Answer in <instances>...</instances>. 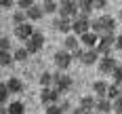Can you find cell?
Instances as JSON below:
<instances>
[{
	"mask_svg": "<svg viewBox=\"0 0 122 114\" xmlns=\"http://www.w3.org/2000/svg\"><path fill=\"white\" fill-rule=\"evenodd\" d=\"M114 44H116V36H114V32H103V34L99 36L97 51L101 53V55H110Z\"/></svg>",
	"mask_w": 122,
	"mask_h": 114,
	"instance_id": "obj_1",
	"label": "cell"
},
{
	"mask_svg": "<svg viewBox=\"0 0 122 114\" xmlns=\"http://www.w3.org/2000/svg\"><path fill=\"white\" fill-rule=\"evenodd\" d=\"M80 6H78V0H61L59 2V15L63 17H78Z\"/></svg>",
	"mask_w": 122,
	"mask_h": 114,
	"instance_id": "obj_2",
	"label": "cell"
},
{
	"mask_svg": "<svg viewBox=\"0 0 122 114\" xmlns=\"http://www.w3.org/2000/svg\"><path fill=\"white\" fill-rule=\"evenodd\" d=\"M25 47H27V51H30L32 55L38 53V51L44 47V34H42V32H34L32 36L25 40Z\"/></svg>",
	"mask_w": 122,
	"mask_h": 114,
	"instance_id": "obj_3",
	"label": "cell"
},
{
	"mask_svg": "<svg viewBox=\"0 0 122 114\" xmlns=\"http://www.w3.org/2000/svg\"><path fill=\"white\" fill-rule=\"evenodd\" d=\"M88 30H91V19H88V15L78 13V17H74V32H76L78 36H82Z\"/></svg>",
	"mask_w": 122,
	"mask_h": 114,
	"instance_id": "obj_4",
	"label": "cell"
},
{
	"mask_svg": "<svg viewBox=\"0 0 122 114\" xmlns=\"http://www.w3.org/2000/svg\"><path fill=\"white\" fill-rule=\"evenodd\" d=\"M74 57H72V51H57L55 53V65L59 68V70H67L70 65H72Z\"/></svg>",
	"mask_w": 122,
	"mask_h": 114,
	"instance_id": "obj_5",
	"label": "cell"
},
{
	"mask_svg": "<svg viewBox=\"0 0 122 114\" xmlns=\"http://www.w3.org/2000/svg\"><path fill=\"white\" fill-rule=\"evenodd\" d=\"M59 95L61 91L57 87L51 89V87H42V93H40V101L44 103V106H49V103H57L59 101Z\"/></svg>",
	"mask_w": 122,
	"mask_h": 114,
	"instance_id": "obj_6",
	"label": "cell"
},
{
	"mask_svg": "<svg viewBox=\"0 0 122 114\" xmlns=\"http://www.w3.org/2000/svg\"><path fill=\"white\" fill-rule=\"evenodd\" d=\"M116 65H118V61H116V57H112V53L101 55V59H99V72L101 74H112Z\"/></svg>",
	"mask_w": 122,
	"mask_h": 114,
	"instance_id": "obj_7",
	"label": "cell"
},
{
	"mask_svg": "<svg viewBox=\"0 0 122 114\" xmlns=\"http://www.w3.org/2000/svg\"><path fill=\"white\" fill-rule=\"evenodd\" d=\"M30 21V19H27ZM27 21H23V23H17L15 25V36L19 38V40H27V38L32 36L36 30L32 27V23H27Z\"/></svg>",
	"mask_w": 122,
	"mask_h": 114,
	"instance_id": "obj_8",
	"label": "cell"
},
{
	"mask_svg": "<svg viewBox=\"0 0 122 114\" xmlns=\"http://www.w3.org/2000/svg\"><path fill=\"white\" fill-rule=\"evenodd\" d=\"M53 23H55V30H59V32H63V34L74 32V21H72V17H63V15H61L59 19H55Z\"/></svg>",
	"mask_w": 122,
	"mask_h": 114,
	"instance_id": "obj_9",
	"label": "cell"
},
{
	"mask_svg": "<svg viewBox=\"0 0 122 114\" xmlns=\"http://www.w3.org/2000/svg\"><path fill=\"white\" fill-rule=\"evenodd\" d=\"M99 59H101V53L97 51V47H93V49L84 51V55H82L80 61L84 63V65H93V63H99Z\"/></svg>",
	"mask_w": 122,
	"mask_h": 114,
	"instance_id": "obj_10",
	"label": "cell"
},
{
	"mask_svg": "<svg viewBox=\"0 0 122 114\" xmlns=\"http://www.w3.org/2000/svg\"><path fill=\"white\" fill-rule=\"evenodd\" d=\"M72 85H74V82H72V78H70L67 74H61V72H59V74H55V87L59 89L61 93H63V91H70Z\"/></svg>",
	"mask_w": 122,
	"mask_h": 114,
	"instance_id": "obj_11",
	"label": "cell"
},
{
	"mask_svg": "<svg viewBox=\"0 0 122 114\" xmlns=\"http://www.w3.org/2000/svg\"><path fill=\"white\" fill-rule=\"evenodd\" d=\"M80 42H82L84 47H88V49H93V47H97V42H99V34L93 32V30H88L86 34L80 36Z\"/></svg>",
	"mask_w": 122,
	"mask_h": 114,
	"instance_id": "obj_12",
	"label": "cell"
},
{
	"mask_svg": "<svg viewBox=\"0 0 122 114\" xmlns=\"http://www.w3.org/2000/svg\"><path fill=\"white\" fill-rule=\"evenodd\" d=\"M25 13H27V19H30V21H38V19H42L44 9H42V6H38V4H32Z\"/></svg>",
	"mask_w": 122,
	"mask_h": 114,
	"instance_id": "obj_13",
	"label": "cell"
},
{
	"mask_svg": "<svg viewBox=\"0 0 122 114\" xmlns=\"http://www.w3.org/2000/svg\"><path fill=\"white\" fill-rule=\"evenodd\" d=\"M107 89H110V85L103 82V80H95L93 82V91H95L97 97H107Z\"/></svg>",
	"mask_w": 122,
	"mask_h": 114,
	"instance_id": "obj_14",
	"label": "cell"
},
{
	"mask_svg": "<svg viewBox=\"0 0 122 114\" xmlns=\"http://www.w3.org/2000/svg\"><path fill=\"white\" fill-rule=\"evenodd\" d=\"M95 110H97V112H110V110H114V103H112L110 97H99Z\"/></svg>",
	"mask_w": 122,
	"mask_h": 114,
	"instance_id": "obj_15",
	"label": "cell"
},
{
	"mask_svg": "<svg viewBox=\"0 0 122 114\" xmlns=\"http://www.w3.org/2000/svg\"><path fill=\"white\" fill-rule=\"evenodd\" d=\"M78 6H80V13L91 17V13L95 11V0H78Z\"/></svg>",
	"mask_w": 122,
	"mask_h": 114,
	"instance_id": "obj_16",
	"label": "cell"
},
{
	"mask_svg": "<svg viewBox=\"0 0 122 114\" xmlns=\"http://www.w3.org/2000/svg\"><path fill=\"white\" fill-rule=\"evenodd\" d=\"M80 106L84 108V112H93V110L97 108V99H95V97H91V95H86V97H82Z\"/></svg>",
	"mask_w": 122,
	"mask_h": 114,
	"instance_id": "obj_17",
	"label": "cell"
},
{
	"mask_svg": "<svg viewBox=\"0 0 122 114\" xmlns=\"http://www.w3.org/2000/svg\"><path fill=\"white\" fill-rule=\"evenodd\" d=\"M6 87L11 89V93H21V91H23V82H21L19 78H9V80H6Z\"/></svg>",
	"mask_w": 122,
	"mask_h": 114,
	"instance_id": "obj_18",
	"label": "cell"
},
{
	"mask_svg": "<svg viewBox=\"0 0 122 114\" xmlns=\"http://www.w3.org/2000/svg\"><path fill=\"white\" fill-rule=\"evenodd\" d=\"M38 80H40L42 87H51V85H55V74H53V72H42Z\"/></svg>",
	"mask_w": 122,
	"mask_h": 114,
	"instance_id": "obj_19",
	"label": "cell"
},
{
	"mask_svg": "<svg viewBox=\"0 0 122 114\" xmlns=\"http://www.w3.org/2000/svg\"><path fill=\"white\" fill-rule=\"evenodd\" d=\"M101 21H103V27H105V32H114V30H116V19H114V17H112V15H103V17H101Z\"/></svg>",
	"mask_w": 122,
	"mask_h": 114,
	"instance_id": "obj_20",
	"label": "cell"
},
{
	"mask_svg": "<svg viewBox=\"0 0 122 114\" xmlns=\"http://www.w3.org/2000/svg\"><path fill=\"white\" fill-rule=\"evenodd\" d=\"M13 61H17V59H15V55L11 57V53H9V51H0V63H2L4 68L13 65Z\"/></svg>",
	"mask_w": 122,
	"mask_h": 114,
	"instance_id": "obj_21",
	"label": "cell"
},
{
	"mask_svg": "<svg viewBox=\"0 0 122 114\" xmlns=\"http://www.w3.org/2000/svg\"><path fill=\"white\" fill-rule=\"evenodd\" d=\"M78 38H80V36H78ZM78 38H76V36H70V34H67V36H65V40H63L65 49H67V51H74V49H78V42H80Z\"/></svg>",
	"mask_w": 122,
	"mask_h": 114,
	"instance_id": "obj_22",
	"label": "cell"
},
{
	"mask_svg": "<svg viewBox=\"0 0 122 114\" xmlns=\"http://www.w3.org/2000/svg\"><path fill=\"white\" fill-rule=\"evenodd\" d=\"M13 55H15V59H17V61H25V59H27V57H30L32 53L27 51V47H19V49L15 51Z\"/></svg>",
	"mask_w": 122,
	"mask_h": 114,
	"instance_id": "obj_23",
	"label": "cell"
},
{
	"mask_svg": "<svg viewBox=\"0 0 122 114\" xmlns=\"http://www.w3.org/2000/svg\"><path fill=\"white\" fill-rule=\"evenodd\" d=\"M23 21H27V13H25L23 9H19V11L13 13V23H15V25H17V23H23Z\"/></svg>",
	"mask_w": 122,
	"mask_h": 114,
	"instance_id": "obj_24",
	"label": "cell"
},
{
	"mask_svg": "<svg viewBox=\"0 0 122 114\" xmlns=\"http://www.w3.org/2000/svg\"><path fill=\"white\" fill-rule=\"evenodd\" d=\"M42 9H44V13H57L59 11V4L55 0H44L42 2Z\"/></svg>",
	"mask_w": 122,
	"mask_h": 114,
	"instance_id": "obj_25",
	"label": "cell"
},
{
	"mask_svg": "<svg viewBox=\"0 0 122 114\" xmlns=\"http://www.w3.org/2000/svg\"><path fill=\"white\" fill-rule=\"evenodd\" d=\"M122 91H120V85L118 82H114V85H110V89H107V97L110 99H116V97H120Z\"/></svg>",
	"mask_w": 122,
	"mask_h": 114,
	"instance_id": "obj_26",
	"label": "cell"
},
{
	"mask_svg": "<svg viewBox=\"0 0 122 114\" xmlns=\"http://www.w3.org/2000/svg\"><path fill=\"white\" fill-rule=\"evenodd\" d=\"M9 112H11V114H23V112H25V106L21 103V101H11Z\"/></svg>",
	"mask_w": 122,
	"mask_h": 114,
	"instance_id": "obj_27",
	"label": "cell"
},
{
	"mask_svg": "<svg viewBox=\"0 0 122 114\" xmlns=\"http://www.w3.org/2000/svg\"><path fill=\"white\" fill-rule=\"evenodd\" d=\"M91 30H93V32H97L99 36H101V34L105 32V27H103V21H101V17H99V19H93V21H91Z\"/></svg>",
	"mask_w": 122,
	"mask_h": 114,
	"instance_id": "obj_28",
	"label": "cell"
},
{
	"mask_svg": "<svg viewBox=\"0 0 122 114\" xmlns=\"http://www.w3.org/2000/svg\"><path fill=\"white\" fill-rule=\"evenodd\" d=\"M9 93H11V89L6 87V82H2V85H0V106H4V103H6Z\"/></svg>",
	"mask_w": 122,
	"mask_h": 114,
	"instance_id": "obj_29",
	"label": "cell"
},
{
	"mask_svg": "<svg viewBox=\"0 0 122 114\" xmlns=\"http://www.w3.org/2000/svg\"><path fill=\"white\" fill-rule=\"evenodd\" d=\"M112 76H114V82H118V85H122V63H118V65L114 68V72H112Z\"/></svg>",
	"mask_w": 122,
	"mask_h": 114,
	"instance_id": "obj_30",
	"label": "cell"
},
{
	"mask_svg": "<svg viewBox=\"0 0 122 114\" xmlns=\"http://www.w3.org/2000/svg\"><path fill=\"white\" fill-rule=\"evenodd\" d=\"M44 110H46V114H61L63 112V108H61L59 103H49Z\"/></svg>",
	"mask_w": 122,
	"mask_h": 114,
	"instance_id": "obj_31",
	"label": "cell"
},
{
	"mask_svg": "<svg viewBox=\"0 0 122 114\" xmlns=\"http://www.w3.org/2000/svg\"><path fill=\"white\" fill-rule=\"evenodd\" d=\"M0 49H2V51H9V49H11V38H9V36H2V38H0Z\"/></svg>",
	"mask_w": 122,
	"mask_h": 114,
	"instance_id": "obj_32",
	"label": "cell"
},
{
	"mask_svg": "<svg viewBox=\"0 0 122 114\" xmlns=\"http://www.w3.org/2000/svg\"><path fill=\"white\" fill-rule=\"evenodd\" d=\"M32 4H34V0H17V6H19V9H23V11H27Z\"/></svg>",
	"mask_w": 122,
	"mask_h": 114,
	"instance_id": "obj_33",
	"label": "cell"
},
{
	"mask_svg": "<svg viewBox=\"0 0 122 114\" xmlns=\"http://www.w3.org/2000/svg\"><path fill=\"white\" fill-rule=\"evenodd\" d=\"M82 55H84V49H80V47L72 51V57H74V59H82Z\"/></svg>",
	"mask_w": 122,
	"mask_h": 114,
	"instance_id": "obj_34",
	"label": "cell"
},
{
	"mask_svg": "<svg viewBox=\"0 0 122 114\" xmlns=\"http://www.w3.org/2000/svg\"><path fill=\"white\" fill-rule=\"evenodd\" d=\"M114 110H116V112H122V95L114 99Z\"/></svg>",
	"mask_w": 122,
	"mask_h": 114,
	"instance_id": "obj_35",
	"label": "cell"
},
{
	"mask_svg": "<svg viewBox=\"0 0 122 114\" xmlns=\"http://www.w3.org/2000/svg\"><path fill=\"white\" fill-rule=\"evenodd\" d=\"M13 4H15V0H0V6L2 9H11Z\"/></svg>",
	"mask_w": 122,
	"mask_h": 114,
	"instance_id": "obj_36",
	"label": "cell"
},
{
	"mask_svg": "<svg viewBox=\"0 0 122 114\" xmlns=\"http://www.w3.org/2000/svg\"><path fill=\"white\" fill-rule=\"evenodd\" d=\"M107 6V0H95V9H105Z\"/></svg>",
	"mask_w": 122,
	"mask_h": 114,
	"instance_id": "obj_37",
	"label": "cell"
},
{
	"mask_svg": "<svg viewBox=\"0 0 122 114\" xmlns=\"http://www.w3.org/2000/svg\"><path fill=\"white\" fill-rule=\"evenodd\" d=\"M114 47H116L118 51H122V34H120V36H116V44H114Z\"/></svg>",
	"mask_w": 122,
	"mask_h": 114,
	"instance_id": "obj_38",
	"label": "cell"
},
{
	"mask_svg": "<svg viewBox=\"0 0 122 114\" xmlns=\"http://www.w3.org/2000/svg\"><path fill=\"white\" fill-rule=\"evenodd\" d=\"M61 108H63V112H67V110H70V103H67V101H63V103H61Z\"/></svg>",
	"mask_w": 122,
	"mask_h": 114,
	"instance_id": "obj_39",
	"label": "cell"
},
{
	"mask_svg": "<svg viewBox=\"0 0 122 114\" xmlns=\"http://www.w3.org/2000/svg\"><path fill=\"white\" fill-rule=\"evenodd\" d=\"M120 21H122V11H120Z\"/></svg>",
	"mask_w": 122,
	"mask_h": 114,
	"instance_id": "obj_40",
	"label": "cell"
}]
</instances>
